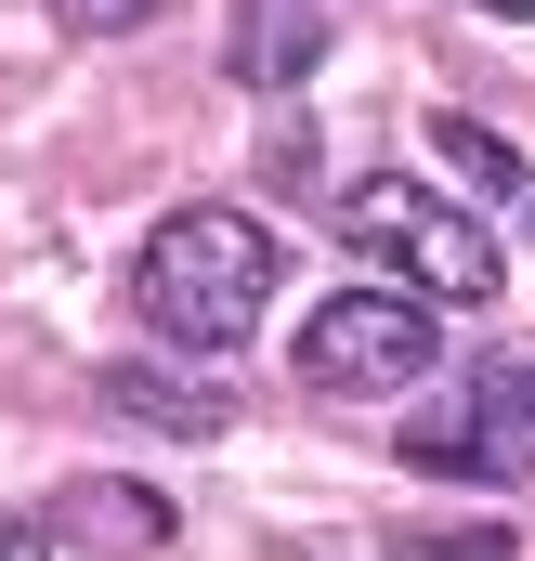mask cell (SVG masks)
Segmentation results:
<instances>
[{"mask_svg":"<svg viewBox=\"0 0 535 561\" xmlns=\"http://www.w3.org/2000/svg\"><path fill=\"white\" fill-rule=\"evenodd\" d=\"M274 236L249 209H170L157 236L132 249V313L170 340V353H236L274 300Z\"/></svg>","mask_w":535,"mask_h":561,"instance_id":"cell-1","label":"cell"},{"mask_svg":"<svg viewBox=\"0 0 535 561\" xmlns=\"http://www.w3.org/2000/svg\"><path fill=\"white\" fill-rule=\"evenodd\" d=\"M327 222H340V249H366V262L392 287H418V300H457V313L497 300V236H483L444 183H418V170H366Z\"/></svg>","mask_w":535,"mask_h":561,"instance_id":"cell-2","label":"cell"},{"mask_svg":"<svg viewBox=\"0 0 535 561\" xmlns=\"http://www.w3.org/2000/svg\"><path fill=\"white\" fill-rule=\"evenodd\" d=\"M431 353H444V313L418 287H340V300H314L287 366H300V392H418Z\"/></svg>","mask_w":535,"mask_h":561,"instance_id":"cell-3","label":"cell"},{"mask_svg":"<svg viewBox=\"0 0 535 561\" xmlns=\"http://www.w3.org/2000/svg\"><path fill=\"white\" fill-rule=\"evenodd\" d=\"M405 457L418 470H535V366L483 353L470 392H444V405L405 419Z\"/></svg>","mask_w":535,"mask_h":561,"instance_id":"cell-4","label":"cell"},{"mask_svg":"<svg viewBox=\"0 0 535 561\" xmlns=\"http://www.w3.org/2000/svg\"><path fill=\"white\" fill-rule=\"evenodd\" d=\"M105 405L144 419V431H170V444L236 431V392H223V379H183V366H105Z\"/></svg>","mask_w":535,"mask_h":561,"instance_id":"cell-5","label":"cell"},{"mask_svg":"<svg viewBox=\"0 0 535 561\" xmlns=\"http://www.w3.org/2000/svg\"><path fill=\"white\" fill-rule=\"evenodd\" d=\"M53 536H79V549H170V496H144V483H66Z\"/></svg>","mask_w":535,"mask_h":561,"instance_id":"cell-6","label":"cell"},{"mask_svg":"<svg viewBox=\"0 0 535 561\" xmlns=\"http://www.w3.org/2000/svg\"><path fill=\"white\" fill-rule=\"evenodd\" d=\"M444 157H457V170H470V183H483V196H497V209L535 236V170H523L497 131H483V118H444Z\"/></svg>","mask_w":535,"mask_h":561,"instance_id":"cell-7","label":"cell"},{"mask_svg":"<svg viewBox=\"0 0 535 561\" xmlns=\"http://www.w3.org/2000/svg\"><path fill=\"white\" fill-rule=\"evenodd\" d=\"M0 561H53V523H26V510H0Z\"/></svg>","mask_w":535,"mask_h":561,"instance_id":"cell-8","label":"cell"},{"mask_svg":"<svg viewBox=\"0 0 535 561\" xmlns=\"http://www.w3.org/2000/svg\"><path fill=\"white\" fill-rule=\"evenodd\" d=\"M483 13H510V26H535V0H483Z\"/></svg>","mask_w":535,"mask_h":561,"instance_id":"cell-9","label":"cell"}]
</instances>
